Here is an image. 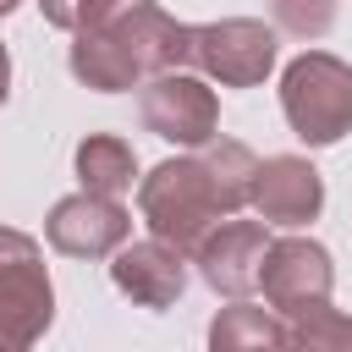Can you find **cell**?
<instances>
[{"label": "cell", "mask_w": 352, "mask_h": 352, "mask_svg": "<svg viewBox=\"0 0 352 352\" xmlns=\"http://www.w3.org/2000/svg\"><path fill=\"white\" fill-rule=\"evenodd\" d=\"M264 253H270V231L264 220H220L204 248L192 253L198 258V275L214 297H248L258 286V270H264Z\"/></svg>", "instance_id": "cell-8"}, {"label": "cell", "mask_w": 352, "mask_h": 352, "mask_svg": "<svg viewBox=\"0 0 352 352\" xmlns=\"http://www.w3.org/2000/svg\"><path fill=\"white\" fill-rule=\"evenodd\" d=\"M253 170H258V160L236 138H209L204 148L154 165L138 182V209L148 220V236H160L192 258L204 248V236L253 198Z\"/></svg>", "instance_id": "cell-1"}, {"label": "cell", "mask_w": 352, "mask_h": 352, "mask_svg": "<svg viewBox=\"0 0 352 352\" xmlns=\"http://www.w3.org/2000/svg\"><path fill=\"white\" fill-rule=\"evenodd\" d=\"M72 77L82 88H99V94H126L143 82V72L132 66L126 44L116 33H72V55H66Z\"/></svg>", "instance_id": "cell-13"}, {"label": "cell", "mask_w": 352, "mask_h": 352, "mask_svg": "<svg viewBox=\"0 0 352 352\" xmlns=\"http://www.w3.org/2000/svg\"><path fill=\"white\" fill-rule=\"evenodd\" d=\"M6 11H16V0H0V16H6Z\"/></svg>", "instance_id": "cell-20"}, {"label": "cell", "mask_w": 352, "mask_h": 352, "mask_svg": "<svg viewBox=\"0 0 352 352\" xmlns=\"http://www.w3.org/2000/svg\"><path fill=\"white\" fill-rule=\"evenodd\" d=\"M280 110L308 148L341 143L352 132V66L330 50H302L280 72Z\"/></svg>", "instance_id": "cell-2"}, {"label": "cell", "mask_w": 352, "mask_h": 352, "mask_svg": "<svg viewBox=\"0 0 352 352\" xmlns=\"http://www.w3.org/2000/svg\"><path fill=\"white\" fill-rule=\"evenodd\" d=\"M138 6H148V0H88L82 6V28H116L121 16H132ZM77 28V33H82Z\"/></svg>", "instance_id": "cell-17"}, {"label": "cell", "mask_w": 352, "mask_h": 352, "mask_svg": "<svg viewBox=\"0 0 352 352\" xmlns=\"http://www.w3.org/2000/svg\"><path fill=\"white\" fill-rule=\"evenodd\" d=\"M132 176H138V154L126 138L116 132H88L77 143V182L82 192H104V198H121L132 192Z\"/></svg>", "instance_id": "cell-14"}, {"label": "cell", "mask_w": 352, "mask_h": 352, "mask_svg": "<svg viewBox=\"0 0 352 352\" xmlns=\"http://www.w3.org/2000/svg\"><path fill=\"white\" fill-rule=\"evenodd\" d=\"M82 6H88V0H38L44 22H50V28H66V33L82 28Z\"/></svg>", "instance_id": "cell-18"}, {"label": "cell", "mask_w": 352, "mask_h": 352, "mask_svg": "<svg viewBox=\"0 0 352 352\" xmlns=\"http://www.w3.org/2000/svg\"><path fill=\"white\" fill-rule=\"evenodd\" d=\"M264 226H308L324 209V182L302 154H270L253 170V198Z\"/></svg>", "instance_id": "cell-9"}, {"label": "cell", "mask_w": 352, "mask_h": 352, "mask_svg": "<svg viewBox=\"0 0 352 352\" xmlns=\"http://www.w3.org/2000/svg\"><path fill=\"white\" fill-rule=\"evenodd\" d=\"M82 33H116V38L126 44V55H132V66H138L143 77L182 72V66L192 60V28H187V22H176V16H165L154 0H148V6H138L132 16H121L116 28H82Z\"/></svg>", "instance_id": "cell-11"}, {"label": "cell", "mask_w": 352, "mask_h": 352, "mask_svg": "<svg viewBox=\"0 0 352 352\" xmlns=\"http://www.w3.org/2000/svg\"><path fill=\"white\" fill-rule=\"evenodd\" d=\"M110 280H116V292L132 297L138 308H170V302L187 292V253H176V248L160 242V236L121 242V248H116V264H110Z\"/></svg>", "instance_id": "cell-10"}, {"label": "cell", "mask_w": 352, "mask_h": 352, "mask_svg": "<svg viewBox=\"0 0 352 352\" xmlns=\"http://www.w3.org/2000/svg\"><path fill=\"white\" fill-rule=\"evenodd\" d=\"M192 66L220 88H258L275 72V28L253 16H220L192 28Z\"/></svg>", "instance_id": "cell-4"}, {"label": "cell", "mask_w": 352, "mask_h": 352, "mask_svg": "<svg viewBox=\"0 0 352 352\" xmlns=\"http://www.w3.org/2000/svg\"><path fill=\"white\" fill-rule=\"evenodd\" d=\"M258 286H264V302H270L280 319H292V314L308 308V302H330L336 264H330V253H324L319 242H308V236H280V242H270V253H264Z\"/></svg>", "instance_id": "cell-7"}, {"label": "cell", "mask_w": 352, "mask_h": 352, "mask_svg": "<svg viewBox=\"0 0 352 352\" xmlns=\"http://www.w3.org/2000/svg\"><path fill=\"white\" fill-rule=\"evenodd\" d=\"M138 121L143 132L176 143V148H204L209 138H220V104H214V88L204 77H187V72H160L138 88Z\"/></svg>", "instance_id": "cell-5"}, {"label": "cell", "mask_w": 352, "mask_h": 352, "mask_svg": "<svg viewBox=\"0 0 352 352\" xmlns=\"http://www.w3.org/2000/svg\"><path fill=\"white\" fill-rule=\"evenodd\" d=\"M55 319V286L38 258V242L16 226H0V352H33Z\"/></svg>", "instance_id": "cell-3"}, {"label": "cell", "mask_w": 352, "mask_h": 352, "mask_svg": "<svg viewBox=\"0 0 352 352\" xmlns=\"http://www.w3.org/2000/svg\"><path fill=\"white\" fill-rule=\"evenodd\" d=\"M44 236L55 253L66 258H110L126 236H132V214L121 209V198H104V192H72L50 209L44 220Z\"/></svg>", "instance_id": "cell-6"}, {"label": "cell", "mask_w": 352, "mask_h": 352, "mask_svg": "<svg viewBox=\"0 0 352 352\" xmlns=\"http://www.w3.org/2000/svg\"><path fill=\"white\" fill-rule=\"evenodd\" d=\"M292 330V352H352V314L330 308V302H308L286 319Z\"/></svg>", "instance_id": "cell-15"}, {"label": "cell", "mask_w": 352, "mask_h": 352, "mask_svg": "<svg viewBox=\"0 0 352 352\" xmlns=\"http://www.w3.org/2000/svg\"><path fill=\"white\" fill-rule=\"evenodd\" d=\"M209 352H292V330L275 308L231 302L209 319Z\"/></svg>", "instance_id": "cell-12"}, {"label": "cell", "mask_w": 352, "mask_h": 352, "mask_svg": "<svg viewBox=\"0 0 352 352\" xmlns=\"http://www.w3.org/2000/svg\"><path fill=\"white\" fill-rule=\"evenodd\" d=\"M6 94H11V55H6V44H0V104H6Z\"/></svg>", "instance_id": "cell-19"}, {"label": "cell", "mask_w": 352, "mask_h": 352, "mask_svg": "<svg viewBox=\"0 0 352 352\" xmlns=\"http://www.w3.org/2000/svg\"><path fill=\"white\" fill-rule=\"evenodd\" d=\"M270 6L292 38H324L336 28V0H270Z\"/></svg>", "instance_id": "cell-16"}]
</instances>
